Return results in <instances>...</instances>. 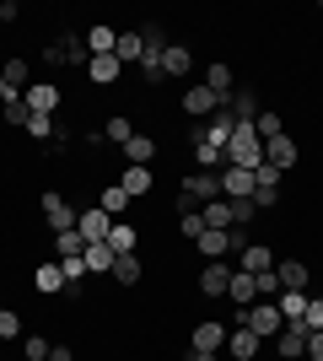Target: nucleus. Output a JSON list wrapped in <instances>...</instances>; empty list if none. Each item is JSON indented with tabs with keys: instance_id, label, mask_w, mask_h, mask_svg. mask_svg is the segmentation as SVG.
<instances>
[{
	"instance_id": "f257e3e1",
	"label": "nucleus",
	"mask_w": 323,
	"mask_h": 361,
	"mask_svg": "<svg viewBox=\"0 0 323 361\" xmlns=\"http://www.w3.org/2000/svg\"><path fill=\"white\" fill-rule=\"evenodd\" d=\"M227 167H243V173H253V167H264V140L253 124H232V140H227Z\"/></svg>"
},
{
	"instance_id": "f03ea898",
	"label": "nucleus",
	"mask_w": 323,
	"mask_h": 361,
	"mask_svg": "<svg viewBox=\"0 0 323 361\" xmlns=\"http://www.w3.org/2000/svg\"><path fill=\"white\" fill-rule=\"evenodd\" d=\"M215 350H227V324H221V318H205V324H194V334H189V356L215 361Z\"/></svg>"
},
{
	"instance_id": "7ed1b4c3",
	"label": "nucleus",
	"mask_w": 323,
	"mask_h": 361,
	"mask_svg": "<svg viewBox=\"0 0 323 361\" xmlns=\"http://www.w3.org/2000/svg\"><path fill=\"white\" fill-rule=\"evenodd\" d=\"M38 205H44V221H49V232H54V238H60V232H76V216H81V211L60 195V189H44V200H38Z\"/></svg>"
},
{
	"instance_id": "20e7f679",
	"label": "nucleus",
	"mask_w": 323,
	"mask_h": 361,
	"mask_svg": "<svg viewBox=\"0 0 323 361\" xmlns=\"http://www.w3.org/2000/svg\"><path fill=\"white\" fill-rule=\"evenodd\" d=\"M243 324H248V329H253V334H259V340H275V334L280 329H286V318H280V307H275V302H253V307H243Z\"/></svg>"
},
{
	"instance_id": "39448f33",
	"label": "nucleus",
	"mask_w": 323,
	"mask_h": 361,
	"mask_svg": "<svg viewBox=\"0 0 323 361\" xmlns=\"http://www.w3.org/2000/svg\"><path fill=\"white\" fill-rule=\"evenodd\" d=\"M308 324H302V318H286V329H280L275 334V356L280 361H302V356H308Z\"/></svg>"
},
{
	"instance_id": "423d86ee",
	"label": "nucleus",
	"mask_w": 323,
	"mask_h": 361,
	"mask_svg": "<svg viewBox=\"0 0 323 361\" xmlns=\"http://www.w3.org/2000/svg\"><path fill=\"white\" fill-rule=\"evenodd\" d=\"M92 54H87V38H76V32H65V38H54V44L44 49V65H87Z\"/></svg>"
},
{
	"instance_id": "0eeeda50",
	"label": "nucleus",
	"mask_w": 323,
	"mask_h": 361,
	"mask_svg": "<svg viewBox=\"0 0 323 361\" xmlns=\"http://www.w3.org/2000/svg\"><path fill=\"white\" fill-rule=\"evenodd\" d=\"M296 157H302V146H296L291 135H275V140H264V167H275L280 178L296 167Z\"/></svg>"
},
{
	"instance_id": "6e6552de",
	"label": "nucleus",
	"mask_w": 323,
	"mask_h": 361,
	"mask_svg": "<svg viewBox=\"0 0 323 361\" xmlns=\"http://www.w3.org/2000/svg\"><path fill=\"white\" fill-rule=\"evenodd\" d=\"M227 286H232V264H227V259H205V270H200V297L215 302V297H227Z\"/></svg>"
},
{
	"instance_id": "1a4fd4ad",
	"label": "nucleus",
	"mask_w": 323,
	"mask_h": 361,
	"mask_svg": "<svg viewBox=\"0 0 323 361\" xmlns=\"http://www.w3.org/2000/svg\"><path fill=\"white\" fill-rule=\"evenodd\" d=\"M259 350H264V340L248 329V324L227 329V356H232V361H259Z\"/></svg>"
},
{
	"instance_id": "9d476101",
	"label": "nucleus",
	"mask_w": 323,
	"mask_h": 361,
	"mask_svg": "<svg viewBox=\"0 0 323 361\" xmlns=\"http://www.w3.org/2000/svg\"><path fill=\"white\" fill-rule=\"evenodd\" d=\"M280 173L275 167H253V205H259V211H270V205H280Z\"/></svg>"
},
{
	"instance_id": "9b49d317",
	"label": "nucleus",
	"mask_w": 323,
	"mask_h": 361,
	"mask_svg": "<svg viewBox=\"0 0 323 361\" xmlns=\"http://www.w3.org/2000/svg\"><path fill=\"white\" fill-rule=\"evenodd\" d=\"M178 189H184V195H194V205H210V200H221V173H200V167H194Z\"/></svg>"
},
{
	"instance_id": "f8f14e48",
	"label": "nucleus",
	"mask_w": 323,
	"mask_h": 361,
	"mask_svg": "<svg viewBox=\"0 0 323 361\" xmlns=\"http://www.w3.org/2000/svg\"><path fill=\"white\" fill-rule=\"evenodd\" d=\"M221 103H227V97H215L205 81L184 92V114H189V119H210V114H221Z\"/></svg>"
},
{
	"instance_id": "ddd939ff",
	"label": "nucleus",
	"mask_w": 323,
	"mask_h": 361,
	"mask_svg": "<svg viewBox=\"0 0 323 361\" xmlns=\"http://www.w3.org/2000/svg\"><path fill=\"white\" fill-rule=\"evenodd\" d=\"M32 291H44V297H60V291H65L60 259H38V264H32Z\"/></svg>"
},
{
	"instance_id": "4468645a",
	"label": "nucleus",
	"mask_w": 323,
	"mask_h": 361,
	"mask_svg": "<svg viewBox=\"0 0 323 361\" xmlns=\"http://www.w3.org/2000/svg\"><path fill=\"white\" fill-rule=\"evenodd\" d=\"M22 97H27V108H32V114H60V103H65V92L54 87V81H32V87L22 92Z\"/></svg>"
},
{
	"instance_id": "2eb2a0df",
	"label": "nucleus",
	"mask_w": 323,
	"mask_h": 361,
	"mask_svg": "<svg viewBox=\"0 0 323 361\" xmlns=\"http://www.w3.org/2000/svg\"><path fill=\"white\" fill-rule=\"evenodd\" d=\"M119 189L129 200H146L156 189V173H151V167H124V173H119Z\"/></svg>"
},
{
	"instance_id": "dca6fc26",
	"label": "nucleus",
	"mask_w": 323,
	"mask_h": 361,
	"mask_svg": "<svg viewBox=\"0 0 323 361\" xmlns=\"http://www.w3.org/2000/svg\"><path fill=\"white\" fill-rule=\"evenodd\" d=\"M108 226H113V216H108V211H97V205L76 216V232H81V243H103V238H108Z\"/></svg>"
},
{
	"instance_id": "f3484780",
	"label": "nucleus",
	"mask_w": 323,
	"mask_h": 361,
	"mask_svg": "<svg viewBox=\"0 0 323 361\" xmlns=\"http://www.w3.org/2000/svg\"><path fill=\"white\" fill-rule=\"evenodd\" d=\"M221 200H253V173H243V167H221Z\"/></svg>"
},
{
	"instance_id": "a211bd4d",
	"label": "nucleus",
	"mask_w": 323,
	"mask_h": 361,
	"mask_svg": "<svg viewBox=\"0 0 323 361\" xmlns=\"http://www.w3.org/2000/svg\"><path fill=\"white\" fill-rule=\"evenodd\" d=\"M275 281H280V291H308L312 270L302 264V259H280V264H275Z\"/></svg>"
},
{
	"instance_id": "6ab92c4d",
	"label": "nucleus",
	"mask_w": 323,
	"mask_h": 361,
	"mask_svg": "<svg viewBox=\"0 0 323 361\" xmlns=\"http://www.w3.org/2000/svg\"><path fill=\"white\" fill-rule=\"evenodd\" d=\"M119 151H124V162H129V167H151L162 146H156L151 135H140V130H135V135H129V146H119Z\"/></svg>"
},
{
	"instance_id": "aec40b11",
	"label": "nucleus",
	"mask_w": 323,
	"mask_h": 361,
	"mask_svg": "<svg viewBox=\"0 0 323 361\" xmlns=\"http://www.w3.org/2000/svg\"><path fill=\"white\" fill-rule=\"evenodd\" d=\"M103 243L113 248V259H119V254H135V248H140V226H129V221H113Z\"/></svg>"
},
{
	"instance_id": "412c9836",
	"label": "nucleus",
	"mask_w": 323,
	"mask_h": 361,
	"mask_svg": "<svg viewBox=\"0 0 323 361\" xmlns=\"http://www.w3.org/2000/svg\"><path fill=\"white\" fill-rule=\"evenodd\" d=\"M237 270L243 275H264V270H275V254H270L264 243H248L243 254H237Z\"/></svg>"
},
{
	"instance_id": "4be33fe9",
	"label": "nucleus",
	"mask_w": 323,
	"mask_h": 361,
	"mask_svg": "<svg viewBox=\"0 0 323 361\" xmlns=\"http://www.w3.org/2000/svg\"><path fill=\"white\" fill-rule=\"evenodd\" d=\"M119 71H124V65L113 60V54H92V60H87V81H92V87H113Z\"/></svg>"
},
{
	"instance_id": "5701e85b",
	"label": "nucleus",
	"mask_w": 323,
	"mask_h": 361,
	"mask_svg": "<svg viewBox=\"0 0 323 361\" xmlns=\"http://www.w3.org/2000/svg\"><path fill=\"white\" fill-rule=\"evenodd\" d=\"M0 75H6V92H11V97H22V92L32 87V65L27 60H6V65H0Z\"/></svg>"
},
{
	"instance_id": "b1692460",
	"label": "nucleus",
	"mask_w": 323,
	"mask_h": 361,
	"mask_svg": "<svg viewBox=\"0 0 323 361\" xmlns=\"http://www.w3.org/2000/svg\"><path fill=\"white\" fill-rule=\"evenodd\" d=\"M227 114H232V119H237V124H253V119H259V97H253V92H232V97H227Z\"/></svg>"
},
{
	"instance_id": "393cba45",
	"label": "nucleus",
	"mask_w": 323,
	"mask_h": 361,
	"mask_svg": "<svg viewBox=\"0 0 323 361\" xmlns=\"http://www.w3.org/2000/svg\"><path fill=\"white\" fill-rule=\"evenodd\" d=\"M81 38H87V54H113V44H119V32L108 27V22H92Z\"/></svg>"
},
{
	"instance_id": "a878e982",
	"label": "nucleus",
	"mask_w": 323,
	"mask_h": 361,
	"mask_svg": "<svg viewBox=\"0 0 323 361\" xmlns=\"http://www.w3.org/2000/svg\"><path fill=\"white\" fill-rule=\"evenodd\" d=\"M81 259H87V275H113V248L108 243H87Z\"/></svg>"
},
{
	"instance_id": "bb28decb",
	"label": "nucleus",
	"mask_w": 323,
	"mask_h": 361,
	"mask_svg": "<svg viewBox=\"0 0 323 361\" xmlns=\"http://www.w3.org/2000/svg\"><path fill=\"white\" fill-rule=\"evenodd\" d=\"M194 71V54H189L184 44H167L162 49V75H189Z\"/></svg>"
},
{
	"instance_id": "cd10ccee",
	"label": "nucleus",
	"mask_w": 323,
	"mask_h": 361,
	"mask_svg": "<svg viewBox=\"0 0 323 361\" xmlns=\"http://www.w3.org/2000/svg\"><path fill=\"white\" fill-rule=\"evenodd\" d=\"M205 87H210L215 97H232V92H237V87H232V65L227 60H210V65H205Z\"/></svg>"
},
{
	"instance_id": "c85d7f7f",
	"label": "nucleus",
	"mask_w": 323,
	"mask_h": 361,
	"mask_svg": "<svg viewBox=\"0 0 323 361\" xmlns=\"http://www.w3.org/2000/svg\"><path fill=\"white\" fill-rule=\"evenodd\" d=\"M129 205H135V200L124 195L119 183H108L103 195H97V211H108V216H113V221H124V211H129Z\"/></svg>"
},
{
	"instance_id": "c756f323",
	"label": "nucleus",
	"mask_w": 323,
	"mask_h": 361,
	"mask_svg": "<svg viewBox=\"0 0 323 361\" xmlns=\"http://www.w3.org/2000/svg\"><path fill=\"white\" fill-rule=\"evenodd\" d=\"M227 297L237 302V307H253V302H259V286H253V275L232 270V286H227Z\"/></svg>"
},
{
	"instance_id": "7c9ffc66",
	"label": "nucleus",
	"mask_w": 323,
	"mask_h": 361,
	"mask_svg": "<svg viewBox=\"0 0 323 361\" xmlns=\"http://www.w3.org/2000/svg\"><path fill=\"white\" fill-rule=\"evenodd\" d=\"M140 275H146L140 254H119L113 259V281H119V286H140Z\"/></svg>"
},
{
	"instance_id": "2f4dec72",
	"label": "nucleus",
	"mask_w": 323,
	"mask_h": 361,
	"mask_svg": "<svg viewBox=\"0 0 323 361\" xmlns=\"http://www.w3.org/2000/svg\"><path fill=\"white\" fill-rule=\"evenodd\" d=\"M60 130H65V124L54 119V114H32V119H27V135L44 140V146H54V135H60Z\"/></svg>"
},
{
	"instance_id": "473e14b6",
	"label": "nucleus",
	"mask_w": 323,
	"mask_h": 361,
	"mask_svg": "<svg viewBox=\"0 0 323 361\" xmlns=\"http://www.w3.org/2000/svg\"><path fill=\"white\" fill-rule=\"evenodd\" d=\"M140 54H146V38H140V32H119V44H113V60H119V65L135 60V65H140Z\"/></svg>"
},
{
	"instance_id": "72a5a7b5",
	"label": "nucleus",
	"mask_w": 323,
	"mask_h": 361,
	"mask_svg": "<svg viewBox=\"0 0 323 361\" xmlns=\"http://www.w3.org/2000/svg\"><path fill=\"white\" fill-rule=\"evenodd\" d=\"M194 243H200V254H205V259H227V254H232V238H227V232H210V226H205Z\"/></svg>"
},
{
	"instance_id": "f704fd0d",
	"label": "nucleus",
	"mask_w": 323,
	"mask_h": 361,
	"mask_svg": "<svg viewBox=\"0 0 323 361\" xmlns=\"http://www.w3.org/2000/svg\"><path fill=\"white\" fill-rule=\"evenodd\" d=\"M200 221L210 226V232H227V226H232V205H227V200H210V205L200 211Z\"/></svg>"
},
{
	"instance_id": "c9c22d12",
	"label": "nucleus",
	"mask_w": 323,
	"mask_h": 361,
	"mask_svg": "<svg viewBox=\"0 0 323 361\" xmlns=\"http://www.w3.org/2000/svg\"><path fill=\"white\" fill-rule=\"evenodd\" d=\"M0 119H6V124H16V130H27V119H32L27 97H6V103H0Z\"/></svg>"
},
{
	"instance_id": "e433bc0d",
	"label": "nucleus",
	"mask_w": 323,
	"mask_h": 361,
	"mask_svg": "<svg viewBox=\"0 0 323 361\" xmlns=\"http://www.w3.org/2000/svg\"><path fill=\"white\" fill-rule=\"evenodd\" d=\"M253 130H259V140H275V135H286V119H280L275 108H259V119H253Z\"/></svg>"
},
{
	"instance_id": "4c0bfd02",
	"label": "nucleus",
	"mask_w": 323,
	"mask_h": 361,
	"mask_svg": "<svg viewBox=\"0 0 323 361\" xmlns=\"http://www.w3.org/2000/svg\"><path fill=\"white\" fill-rule=\"evenodd\" d=\"M275 307H280V318H302L308 313V291H280Z\"/></svg>"
},
{
	"instance_id": "58836bf2",
	"label": "nucleus",
	"mask_w": 323,
	"mask_h": 361,
	"mask_svg": "<svg viewBox=\"0 0 323 361\" xmlns=\"http://www.w3.org/2000/svg\"><path fill=\"white\" fill-rule=\"evenodd\" d=\"M129 135H135V124L124 119V114H113V119L103 124V140H113V146H129Z\"/></svg>"
},
{
	"instance_id": "ea45409f",
	"label": "nucleus",
	"mask_w": 323,
	"mask_h": 361,
	"mask_svg": "<svg viewBox=\"0 0 323 361\" xmlns=\"http://www.w3.org/2000/svg\"><path fill=\"white\" fill-rule=\"evenodd\" d=\"M81 248H87V243H81V232H60V238H54V259H76Z\"/></svg>"
},
{
	"instance_id": "a19ab883",
	"label": "nucleus",
	"mask_w": 323,
	"mask_h": 361,
	"mask_svg": "<svg viewBox=\"0 0 323 361\" xmlns=\"http://www.w3.org/2000/svg\"><path fill=\"white\" fill-rule=\"evenodd\" d=\"M227 205H232V226H253V216H259L253 200H227Z\"/></svg>"
},
{
	"instance_id": "79ce46f5",
	"label": "nucleus",
	"mask_w": 323,
	"mask_h": 361,
	"mask_svg": "<svg viewBox=\"0 0 323 361\" xmlns=\"http://www.w3.org/2000/svg\"><path fill=\"white\" fill-rule=\"evenodd\" d=\"M16 334H22V313L0 307V340H16Z\"/></svg>"
},
{
	"instance_id": "37998d69",
	"label": "nucleus",
	"mask_w": 323,
	"mask_h": 361,
	"mask_svg": "<svg viewBox=\"0 0 323 361\" xmlns=\"http://www.w3.org/2000/svg\"><path fill=\"white\" fill-rule=\"evenodd\" d=\"M49 350H54V340H44V334H27V361H49Z\"/></svg>"
},
{
	"instance_id": "c03bdc74",
	"label": "nucleus",
	"mask_w": 323,
	"mask_h": 361,
	"mask_svg": "<svg viewBox=\"0 0 323 361\" xmlns=\"http://www.w3.org/2000/svg\"><path fill=\"white\" fill-rule=\"evenodd\" d=\"M178 232H184V238H189V243L200 238V232H205V221H200V211H189V216H178Z\"/></svg>"
},
{
	"instance_id": "a18cd8bd",
	"label": "nucleus",
	"mask_w": 323,
	"mask_h": 361,
	"mask_svg": "<svg viewBox=\"0 0 323 361\" xmlns=\"http://www.w3.org/2000/svg\"><path fill=\"white\" fill-rule=\"evenodd\" d=\"M308 329H323V297H308V313H302Z\"/></svg>"
},
{
	"instance_id": "49530a36",
	"label": "nucleus",
	"mask_w": 323,
	"mask_h": 361,
	"mask_svg": "<svg viewBox=\"0 0 323 361\" xmlns=\"http://www.w3.org/2000/svg\"><path fill=\"white\" fill-rule=\"evenodd\" d=\"M302 361H323V329L308 334V356H302Z\"/></svg>"
},
{
	"instance_id": "de8ad7c7",
	"label": "nucleus",
	"mask_w": 323,
	"mask_h": 361,
	"mask_svg": "<svg viewBox=\"0 0 323 361\" xmlns=\"http://www.w3.org/2000/svg\"><path fill=\"white\" fill-rule=\"evenodd\" d=\"M0 22H22V6H16V0H0Z\"/></svg>"
},
{
	"instance_id": "09e8293b",
	"label": "nucleus",
	"mask_w": 323,
	"mask_h": 361,
	"mask_svg": "<svg viewBox=\"0 0 323 361\" xmlns=\"http://www.w3.org/2000/svg\"><path fill=\"white\" fill-rule=\"evenodd\" d=\"M49 361H76V350H70V345H54V350H49Z\"/></svg>"
},
{
	"instance_id": "8fccbe9b",
	"label": "nucleus",
	"mask_w": 323,
	"mask_h": 361,
	"mask_svg": "<svg viewBox=\"0 0 323 361\" xmlns=\"http://www.w3.org/2000/svg\"><path fill=\"white\" fill-rule=\"evenodd\" d=\"M6 97H11V92H6V75H0V103H6Z\"/></svg>"
}]
</instances>
